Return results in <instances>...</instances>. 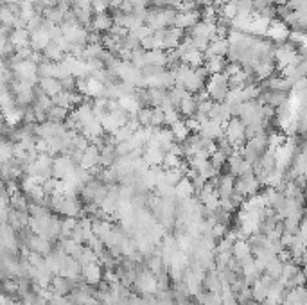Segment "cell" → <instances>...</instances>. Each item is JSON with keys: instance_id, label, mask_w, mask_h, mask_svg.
Instances as JSON below:
<instances>
[{"instance_id": "13", "label": "cell", "mask_w": 307, "mask_h": 305, "mask_svg": "<svg viewBox=\"0 0 307 305\" xmlns=\"http://www.w3.org/2000/svg\"><path fill=\"white\" fill-rule=\"evenodd\" d=\"M144 63L146 65H153V67H162L164 69L165 65H169V58H167V52L165 50H146L144 54ZM144 65V67H146Z\"/></svg>"}, {"instance_id": "2", "label": "cell", "mask_w": 307, "mask_h": 305, "mask_svg": "<svg viewBox=\"0 0 307 305\" xmlns=\"http://www.w3.org/2000/svg\"><path fill=\"white\" fill-rule=\"evenodd\" d=\"M206 94L210 97L214 102H223L226 99L230 92V87H228V78H226L225 74H214L208 78L206 81V87H205Z\"/></svg>"}, {"instance_id": "1", "label": "cell", "mask_w": 307, "mask_h": 305, "mask_svg": "<svg viewBox=\"0 0 307 305\" xmlns=\"http://www.w3.org/2000/svg\"><path fill=\"white\" fill-rule=\"evenodd\" d=\"M178 11L173 7H160V9L147 11L146 23L153 31H162V29H169L174 25V18H176Z\"/></svg>"}, {"instance_id": "16", "label": "cell", "mask_w": 307, "mask_h": 305, "mask_svg": "<svg viewBox=\"0 0 307 305\" xmlns=\"http://www.w3.org/2000/svg\"><path fill=\"white\" fill-rule=\"evenodd\" d=\"M257 189V180L250 174H244V176H239V180L235 182V191L241 194V196H248V194H252L255 192Z\"/></svg>"}, {"instance_id": "22", "label": "cell", "mask_w": 307, "mask_h": 305, "mask_svg": "<svg viewBox=\"0 0 307 305\" xmlns=\"http://www.w3.org/2000/svg\"><path fill=\"white\" fill-rule=\"evenodd\" d=\"M92 230L94 233H96L99 239H101L102 242H104V239L108 235H110L111 232H113L115 228L111 226L110 221H104V219H94V223H92Z\"/></svg>"}, {"instance_id": "28", "label": "cell", "mask_w": 307, "mask_h": 305, "mask_svg": "<svg viewBox=\"0 0 307 305\" xmlns=\"http://www.w3.org/2000/svg\"><path fill=\"white\" fill-rule=\"evenodd\" d=\"M79 264L85 268V266H90V264H97L99 262V257H97V253L92 250L90 246H85L81 251V255H79Z\"/></svg>"}, {"instance_id": "15", "label": "cell", "mask_w": 307, "mask_h": 305, "mask_svg": "<svg viewBox=\"0 0 307 305\" xmlns=\"http://www.w3.org/2000/svg\"><path fill=\"white\" fill-rule=\"evenodd\" d=\"M235 191V182L232 174H225L217 180V194H219L221 200H228Z\"/></svg>"}, {"instance_id": "5", "label": "cell", "mask_w": 307, "mask_h": 305, "mask_svg": "<svg viewBox=\"0 0 307 305\" xmlns=\"http://www.w3.org/2000/svg\"><path fill=\"white\" fill-rule=\"evenodd\" d=\"M200 135L205 138H210V140H219V138L225 137V124L212 120V118H206V120L202 122Z\"/></svg>"}, {"instance_id": "34", "label": "cell", "mask_w": 307, "mask_h": 305, "mask_svg": "<svg viewBox=\"0 0 307 305\" xmlns=\"http://www.w3.org/2000/svg\"><path fill=\"white\" fill-rule=\"evenodd\" d=\"M137 118L138 122L142 124V126H151V118H153V108H142L140 111L137 113Z\"/></svg>"}, {"instance_id": "7", "label": "cell", "mask_w": 307, "mask_h": 305, "mask_svg": "<svg viewBox=\"0 0 307 305\" xmlns=\"http://www.w3.org/2000/svg\"><path fill=\"white\" fill-rule=\"evenodd\" d=\"M228 171L232 176H244V174H250L252 169H250V162L243 156H239V153H232L228 156Z\"/></svg>"}, {"instance_id": "20", "label": "cell", "mask_w": 307, "mask_h": 305, "mask_svg": "<svg viewBox=\"0 0 307 305\" xmlns=\"http://www.w3.org/2000/svg\"><path fill=\"white\" fill-rule=\"evenodd\" d=\"M176 196H178V200H191V198L194 196V192H196V189H194L193 182H191V178L185 176L182 178L178 182V185H176Z\"/></svg>"}, {"instance_id": "24", "label": "cell", "mask_w": 307, "mask_h": 305, "mask_svg": "<svg viewBox=\"0 0 307 305\" xmlns=\"http://www.w3.org/2000/svg\"><path fill=\"white\" fill-rule=\"evenodd\" d=\"M74 13H76V18L79 23L83 25H88V23L94 22V7L92 5H74Z\"/></svg>"}, {"instance_id": "19", "label": "cell", "mask_w": 307, "mask_h": 305, "mask_svg": "<svg viewBox=\"0 0 307 305\" xmlns=\"http://www.w3.org/2000/svg\"><path fill=\"white\" fill-rule=\"evenodd\" d=\"M9 38L14 49H25L31 43V32H29V29H13Z\"/></svg>"}, {"instance_id": "11", "label": "cell", "mask_w": 307, "mask_h": 305, "mask_svg": "<svg viewBox=\"0 0 307 305\" xmlns=\"http://www.w3.org/2000/svg\"><path fill=\"white\" fill-rule=\"evenodd\" d=\"M51 289L58 295H63V296H69L70 293L76 289V282L70 280V278H65L61 275H56L52 278V284H51Z\"/></svg>"}, {"instance_id": "32", "label": "cell", "mask_w": 307, "mask_h": 305, "mask_svg": "<svg viewBox=\"0 0 307 305\" xmlns=\"http://www.w3.org/2000/svg\"><path fill=\"white\" fill-rule=\"evenodd\" d=\"M235 5H237V14H244V16H252L255 9L253 0H239Z\"/></svg>"}, {"instance_id": "8", "label": "cell", "mask_w": 307, "mask_h": 305, "mask_svg": "<svg viewBox=\"0 0 307 305\" xmlns=\"http://www.w3.org/2000/svg\"><path fill=\"white\" fill-rule=\"evenodd\" d=\"M264 147H266V142H264V137L262 135H257V137H253L252 140L248 142L246 147H244V158L248 160V162H253V160H259L262 155V151H264Z\"/></svg>"}, {"instance_id": "39", "label": "cell", "mask_w": 307, "mask_h": 305, "mask_svg": "<svg viewBox=\"0 0 307 305\" xmlns=\"http://www.w3.org/2000/svg\"><path fill=\"white\" fill-rule=\"evenodd\" d=\"M277 2H286V0H277Z\"/></svg>"}, {"instance_id": "23", "label": "cell", "mask_w": 307, "mask_h": 305, "mask_svg": "<svg viewBox=\"0 0 307 305\" xmlns=\"http://www.w3.org/2000/svg\"><path fill=\"white\" fill-rule=\"evenodd\" d=\"M147 97H149V104L153 108H158L167 101L169 97V92L164 90V88H147Z\"/></svg>"}, {"instance_id": "18", "label": "cell", "mask_w": 307, "mask_h": 305, "mask_svg": "<svg viewBox=\"0 0 307 305\" xmlns=\"http://www.w3.org/2000/svg\"><path fill=\"white\" fill-rule=\"evenodd\" d=\"M203 67L206 69V72L214 76V74H221L225 70V56H205V63Z\"/></svg>"}, {"instance_id": "6", "label": "cell", "mask_w": 307, "mask_h": 305, "mask_svg": "<svg viewBox=\"0 0 307 305\" xmlns=\"http://www.w3.org/2000/svg\"><path fill=\"white\" fill-rule=\"evenodd\" d=\"M165 153H167V151H165L162 146H158V144H155V142H149V144L146 146V149H144L142 158L146 160L151 167H158V165H164Z\"/></svg>"}, {"instance_id": "14", "label": "cell", "mask_w": 307, "mask_h": 305, "mask_svg": "<svg viewBox=\"0 0 307 305\" xmlns=\"http://www.w3.org/2000/svg\"><path fill=\"white\" fill-rule=\"evenodd\" d=\"M40 90L52 99V97H56L58 94L63 92V85H61L60 79H56V78H41L40 79Z\"/></svg>"}, {"instance_id": "10", "label": "cell", "mask_w": 307, "mask_h": 305, "mask_svg": "<svg viewBox=\"0 0 307 305\" xmlns=\"http://www.w3.org/2000/svg\"><path fill=\"white\" fill-rule=\"evenodd\" d=\"M79 165H81L83 169H88V171H94L96 167H99V165H101V149L92 144L87 151H83Z\"/></svg>"}, {"instance_id": "25", "label": "cell", "mask_w": 307, "mask_h": 305, "mask_svg": "<svg viewBox=\"0 0 307 305\" xmlns=\"http://www.w3.org/2000/svg\"><path fill=\"white\" fill-rule=\"evenodd\" d=\"M180 111H182V115H185L187 118L196 117L198 115V99L196 97L189 96L187 99L182 101V104H180Z\"/></svg>"}, {"instance_id": "27", "label": "cell", "mask_w": 307, "mask_h": 305, "mask_svg": "<svg viewBox=\"0 0 307 305\" xmlns=\"http://www.w3.org/2000/svg\"><path fill=\"white\" fill-rule=\"evenodd\" d=\"M69 118V109L67 108H61V106H52L49 109V113H47V120H51V122H60L63 124L65 120Z\"/></svg>"}, {"instance_id": "35", "label": "cell", "mask_w": 307, "mask_h": 305, "mask_svg": "<svg viewBox=\"0 0 307 305\" xmlns=\"http://www.w3.org/2000/svg\"><path fill=\"white\" fill-rule=\"evenodd\" d=\"M164 111H165V124L174 126L180 120V113L176 108H164Z\"/></svg>"}, {"instance_id": "36", "label": "cell", "mask_w": 307, "mask_h": 305, "mask_svg": "<svg viewBox=\"0 0 307 305\" xmlns=\"http://www.w3.org/2000/svg\"><path fill=\"white\" fill-rule=\"evenodd\" d=\"M268 271H270V275H279V271H280V268H279V264L277 262H270V266H268Z\"/></svg>"}, {"instance_id": "26", "label": "cell", "mask_w": 307, "mask_h": 305, "mask_svg": "<svg viewBox=\"0 0 307 305\" xmlns=\"http://www.w3.org/2000/svg\"><path fill=\"white\" fill-rule=\"evenodd\" d=\"M171 131L174 135V140L176 142H185L189 138V133H191V128L187 126V122L184 120H178V122L171 126Z\"/></svg>"}, {"instance_id": "38", "label": "cell", "mask_w": 307, "mask_h": 305, "mask_svg": "<svg viewBox=\"0 0 307 305\" xmlns=\"http://www.w3.org/2000/svg\"><path fill=\"white\" fill-rule=\"evenodd\" d=\"M210 2H212V0H196L198 5H208Z\"/></svg>"}, {"instance_id": "30", "label": "cell", "mask_w": 307, "mask_h": 305, "mask_svg": "<svg viewBox=\"0 0 307 305\" xmlns=\"http://www.w3.org/2000/svg\"><path fill=\"white\" fill-rule=\"evenodd\" d=\"M182 156L178 153H174V151H167L165 153V158H164V167L165 169H180L182 167Z\"/></svg>"}, {"instance_id": "37", "label": "cell", "mask_w": 307, "mask_h": 305, "mask_svg": "<svg viewBox=\"0 0 307 305\" xmlns=\"http://www.w3.org/2000/svg\"><path fill=\"white\" fill-rule=\"evenodd\" d=\"M126 0H110V7H113V9H120V5L124 4Z\"/></svg>"}, {"instance_id": "29", "label": "cell", "mask_w": 307, "mask_h": 305, "mask_svg": "<svg viewBox=\"0 0 307 305\" xmlns=\"http://www.w3.org/2000/svg\"><path fill=\"white\" fill-rule=\"evenodd\" d=\"M268 31V18H264V16H255V18H252V23H250V29H248V32H253V34H264V32Z\"/></svg>"}, {"instance_id": "31", "label": "cell", "mask_w": 307, "mask_h": 305, "mask_svg": "<svg viewBox=\"0 0 307 305\" xmlns=\"http://www.w3.org/2000/svg\"><path fill=\"white\" fill-rule=\"evenodd\" d=\"M234 257L237 260H244L250 257V244L244 241H235L234 242Z\"/></svg>"}, {"instance_id": "12", "label": "cell", "mask_w": 307, "mask_h": 305, "mask_svg": "<svg viewBox=\"0 0 307 305\" xmlns=\"http://www.w3.org/2000/svg\"><path fill=\"white\" fill-rule=\"evenodd\" d=\"M83 280L87 284H92V286H97V284L102 282V278H104V275H102V269H101V264L97 262V264H90V266H85L83 268Z\"/></svg>"}, {"instance_id": "9", "label": "cell", "mask_w": 307, "mask_h": 305, "mask_svg": "<svg viewBox=\"0 0 307 305\" xmlns=\"http://www.w3.org/2000/svg\"><path fill=\"white\" fill-rule=\"evenodd\" d=\"M202 20V13L200 11H185V13H176L173 27H178L182 31L185 29H193L198 22Z\"/></svg>"}, {"instance_id": "17", "label": "cell", "mask_w": 307, "mask_h": 305, "mask_svg": "<svg viewBox=\"0 0 307 305\" xmlns=\"http://www.w3.org/2000/svg\"><path fill=\"white\" fill-rule=\"evenodd\" d=\"M230 50V41L228 38H215L210 41L208 49L205 50V56H225Z\"/></svg>"}, {"instance_id": "21", "label": "cell", "mask_w": 307, "mask_h": 305, "mask_svg": "<svg viewBox=\"0 0 307 305\" xmlns=\"http://www.w3.org/2000/svg\"><path fill=\"white\" fill-rule=\"evenodd\" d=\"M92 27L96 32H108L113 29V18L108 16L106 13H99L94 16V22H92Z\"/></svg>"}, {"instance_id": "4", "label": "cell", "mask_w": 307, "mask_h": 305, "mask_svg": "<svg viewBox=\"0 0 307 305\" xmlns=\"http://www.w3.org/2000/svg\"><path fill=\"white\" fill-rule=\"evenodd\" d=\"M76 160L70 158V156H60V158L54 160V165H52V173L54 178L58 180H67L76 173Z\"/></svg>"}, {"instance_id": "33", "label": "cell", "mask_w": 307, "mask_h": 305, "mask_svg": "<svg viewBox=\"0 0 307 305\" xmlns=\"http://www.w3.org/2000/svg\"><path fill=\"white\" fill-rule=\"evenodd\" d=\"M162 124H165V111L164 108H153V118H151V128H162Z\"/></svg>"}, {"instance_id": "3", "label": "cell", "mask_w": 307, "mask_h": 305, "mask_svg": "<svg viewBox=\"0 0 307 305\" xmlns=\"http://www.w3.org/2000/svg\"><path fill=\"white\" fill-rule=\"evenodd\" d=\"M225 137L232 144V147L243 146L244 138H246V126L241 118H230L225 124Z\"/></svg>"}]
</instances>
